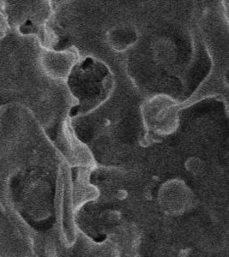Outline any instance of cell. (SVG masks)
<instances>
[{
  "mask_svg": "<svg viewBox=\"0 0 229 257\" xmlns=\"http://www.w3.org/2000/svg\"><path fill=\"white\" fill-rule=\"evenodd\" d=\"M10 30H11V27H10L9 22L0 5V41L6 38Z\"/></svg>",
  "mask_w": 229,
  "mask_h": 257,
  "instance_id": "6da1fadb",
  "label": "cell"
}]
</instances>
